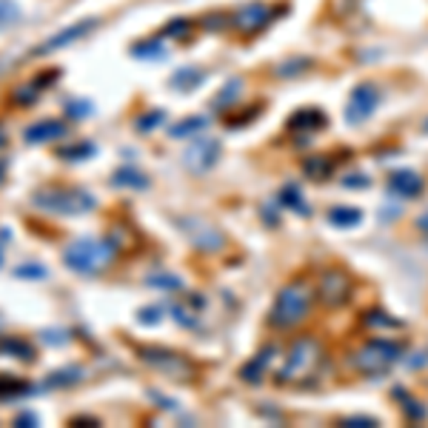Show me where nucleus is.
Instances as JSON below:
<instances>
[{"label":"nucleus","instance_id":"nucleus-13","mask_svg":"<svg viewBox=\"0 0 428 428\" xmlns=\"http://www.w3.org/2000/svg\"><path fill=\"white\" fill-rule=\"evenodd\" d=\"M66 132H69V126H66L63 120H55V117H49V120L32 123V126L23 132V140H26V143H32V146H38V143H52V140H60V137H66Z\"/></svg>","mask_w":428,"mask_h":428},{"label":"nucleus","instance_id":"nucleus-39","mask_svg":"<svg viewBox=\"0 0 428 428\" xmlns=\"http://www.w3.org/2000/svg\"><path fill=\"white\" fill-rule=\"evenodd\" d=\"M160 317H163V314H160L157 306H146V309L137 311V323H140V326H157Z\"/></svg>","mask_w":428,"mask_h":428},{"label":"nucleus","instance_id":"nucleus-49","mask_svg":"<svg viewBox=\"0 0 428 428\" xmlns=\"http://www.w3.org/2000/svg\"><path fill=\"white\" fill-rule=\"evenodd\" d=\"M0 266H4V243H0Z\"/></svg>","mask_w":428,"mask_h":428},{"label":"nucleus","instance_id":"nucleus-50","mask_svg":"<svg viewBox=\"0 0 428 428\" xmlns=\"http://www.w3.org/2000/svg\"><path fill=\"white\" fill-rule=\"evenodd\" d=\"M425 132H428V120H425Z\"/></svg>","mask_w":428,"mask_h":428},{"label":"nucleus","instance_id":"nucleus-48","mask_svg":"<svg viewBox=\"0 0 428 428\" xmlns=\"http://www.w3.org/2000/svg\"><path fill=\"white\" fill-rule=\"evenodd\" d=\"M4 171H6V166H4V160H0V183H4Z\"/></svg>","mask_w":428,"mask_h":428},{"label":"nucleus","instance_id":"nucleus-4","mask_svg":"<svg viewBox=\"0 0 428 428\" xmlns=\"http://www.w3.org/2000/svg\"><path fill=\"white\" fill-rule=\"evenodd\" d=\"M320 354H323V351H320V343H317L314 337H297L294 346H291V351H289V357H286V363H283L280 371L274 374V380H277L280 385H289V382L306 377V374L320 363Z\"/></svg>","mask_w":428,"mask_h":428},{"label":"nucleus","instance_id":"nucleus-44","mask_svg":"<svg viewBox=\"0 0 428 428\" xmlns=\"http://www.w3.org/2000/svg\"><path fill=\"white\" fill-rule=\"evenodd\" d=\"M303 69H309V60H300V63H286V66H280V75H297V72H303Z\"/></svg>","mask_w":428,"mask_h":428},{"label":"nucleus","instance_id":"nucleus-16","mask_svg":"<svg viewBox=\"0 0 428 428\" xmlns=\"http://www.w3.org/2000/svg\"><path fill=\"white\" fill-rule=\"evenodd\" d=\"M326 126V114L317 109H300L297 114L289 117V129L291 132H317Z\"/></svg>","mask_w":428,"mask_h":428},{"label":"nucleus","instance_id":"nucleus-19","mask_svg":"<svg viewBox=\"0 0 428 428\" xmlns=\"http://www.w3.org/2000/svg\"><path fill=\"white\" fill-rule=\"evenodd\" d=\"M208 126V117L205 114H191V117H183V120H177L171 129H168V137H191V134H197V132H203Z\"/></svg>","mask_w":428,"mask_h":428},{"label":"nucleus","instance_id":"nucleus-12","mask_svg":"<svg viewBox=\"0 0 428 428\" xmlns=\"http://www.w3.org/2000/svg\"><path fill=\"white\" fill-rule=\"evenodd\" d=\"M269 18H272V9L260 4V0H255V4H246L232 15V26L243 35H255L269 23Z\"/></svg>","mask_w":428,"mask_h":428},{"label":"nucleus","instance_id":"nucleus-2","mask_svg":"<svg viewBox=\"0 0 428 428\" xmlns=\"http://www.w3.org/2000/svg\"><path fill=\"white\" fill-rule=\"evenodd\" d=\"M117 257V243L114 240H97V237H80L63 249V266L75 274H100L109 269Z\"/></svg>","mask_w":428,"mask_h":428},{"label":"nucleus","instance_id":"nucleus-6","mask_svg":"<svg viewBox=\"0 0 428 428\" xmlns=\"http://www.w3.org/2000/svg\"><path fill=\"white\" fill-rule=\"evenodd\" d=\"M354 291V280L346 269H328L320 283H317V297L323 300V306L328 309H337V306H346L348 297Z\"/></svg>","mask_w":428,"mask_h":428},{"label":"nucleus","instance_id":"nucleus-24","mask_svg":"<svg viewBox=\"0 0 428 428\" xmlns=\"http://www.w3.org/2000/svg\"><path fill=\"white\" fill-rule=\"evenodd\" d=\"M146 286L151 289H160V291H180L183 289V280L177 274H168V272H154L146 277Z\"/></svg>","mask_w":428,"mask_h":428},{"label":"nucleus","instance_id":"nucleus-9","mask_svg":"<svg viewBox=\"0 0 428 428\" xmlns=\"http://www.w3.org/2000/svg\"><path fill=\"white\" fill-rule=\"evenodd\" d=\"M377 106H380V89H377L374 83H360V86L351 92V100H348V106H346V120H348L351 126L365 123V120L377 112Z\"/></svg>","mask_w":428,"mask_h":428},{"label":"nucleus","instance_id":"nucleus-36","mask_svg":"<svg viewBox=\"0 0 428 428\" xmlns=\"http://www.w3.org/2000/svg\"><path fill=\"white\" fill-rule=\"evenodd\" d=\"M240 92V80H232L226 89H220V95L214 97V109H223V106H229L232 103V97Z\"/></svg>","mask_w":428,"mask_h":428},{"label":"nucleus","instance_id":"nucleus-42","mask_svg":"<svg viewBox=\"0 0 428 428\" xmlns=\"http://www.w3.org/2000/svg\"><path fill=\"white\" fill-rule=\"evenodd\" d=\"M365 323H368V326H391V328L397 326V320H391V317H385V314H377V311H371V314L365 317Z\"/></svg>","mask_w":428,"mask_h":428},{"label":"nucleus","instance_id":"nucleus-8","mask_svg":"<svg viewBox=\"0 0 428 428\" xmlns=\"http://www.w3.org/2000/svg\"><path fill=\"white\" fill-rule=\"evenodd\" d=\"M140 357H143V363H149V365H154L157 371L171 374V377H177V380H188V377L194 374V365H191L183 354L168 351V348H151V346H143V348H140Z\"/></svg>","mask_w":428,"mask_h":428},{"label":"nucleus","instance_id":"nucleus-43","mask_svg":"<svg viewBox=\"0 0 428 428\" xmlns=\"http://www.w3.org/2000/svg\"><path fill=\"white\" fill-rule=\"evenodd\" d=\"M343 425H348V428H357V425H377V419L374 417H348V419H343Z\"/></svg>","mask_w":428,"mask_h":428},{"label":"nucleus","instance_id":"nucleus-29","mask_svg":"<svg viewBox=\"0 0 428 428\" xmlns=\"http://www.w3.org/2000/svg\"><path fill=\"white\" fill-rule=\"evenodd\" d=\"M166 120V112L163 109H151V112H146V114H140L137 120H134V126H137V132H151V129H157L160 123Z\"/></svg>","mask_w":428,"mask_h":428},{"label":"nucleus","instance_id":"nucleus-45","mask_svg":"<svg viewBox=\"0 0 428 428\" xmlns=\"http://www.w3.org/2000/svg\"><path fill=\"white\" fill-rule=\"evenodd\" d=\"M343 183H346V186H363V188H365V186H368V177H346Z\"/></svg>","mask_w":428,"mask_h":428},{"label":"nucleus","instance_id":"nucleus-17","mask_svg":"<svg viewBox=\"0 0 428 428\" xmlns=\"http://www.w3.org/2000/svg\"><path fill=\"white\" fill-rule=\"evenodd\" d=\"M0 354L23 360V363H32L35 360V346L29 340H21V337H4V340H0Z\"/></svg>","mask_w":428,"mask_h":428},{"label":"nucleus","instance_id":"nucleus-34","mask_svg":"<svg viewBox=\"0 0 428 428\" xmlns=\"http://www.w3.org/2000/svg\"><path fill=\"white\" fill-rule=\"evenodd\" d=\"M306 174H309V177H326V174H331V160H328V157L306 160Z\"/></svg>","mask_w":428,"mask_h":428},{"label":"nucleus","instance_id":"nucleus-15","mask_svg":"<svg viewBox=\"0 0 428 428\" xmlns=\"http://www.w3.org/2000/svg\"><path fill=\"white\" fill-rule=\"evenodd\" d=\"M274 354H277V348L274 346H269V348H263L257 357H252L246 365H243V371H240V377L246 380V382H252V385H257V382H263L266 380V371H269V365H272V360H274Z\"/></svg>","mask_w":428,"mask_h":428},{"label":"nucleus","instance_id":"nucleus-32","mask_svg":"<svg viewBox=\"0 0 428 428\" xmlns=\"http://www.w3.org/2000/svg\"><path fill=\"white\" fill-rule=\"evenodd\" d=\"M15 277H21V280H46L49 277V272L43 269V266H38V263H26V266H18L15 272H12Z\"/></svg>","mask_w":428,"mask_h":428},{"label":"nucleus","instance_id":"nucleus-5","mask_svg":"<svg viewBox=\"0 0 428 428\" xmlns=\"http://www.w3.org/2000/svg\"><path fill=\"white\" fill-rule=\"evenodd\" d=\"M402 348L394 343V340H368L357 357H354V365L368 374V377H377V374H385L397 360H400Z\"/></svg>","mask_w":428,"mask_h":428},{"label":"nucleus","instance_id":"nucleus-26","mask_svg":"<svg viewBox=\"0 0 428 428\" xmlns=\"http://www.w3.org/2000/svg\"><path fill=\"white\" fill-rule=\"evenodd\" d=\"M58 157H60V160H66V163L89 160V157H95V143H75V146H63V149L58 151Z\"/></svg>","mask_w":428,"mask_h":428},{"label":"nucleus","instance_id":"nucleus-1","mask_svg":"<svg viewBox=\"0 0 428 428\" xmlns=\"http://www.w3.org/2000/svg\"><path fill=\"white\" fill-rule=\"evenodd\" d=\"M32 205L43 214H55V218H80L97 208V197L80 186H41L32 194Z\"/></svg>","mask_w":428,"mask_h":428},{"label":"nucleus","instance_id":"nucleus-35","mask_svg":"<svg viewBox=\"0 0 428 428\" xmlns=\"http://www.w3.org/2000/svg\"><path fill=\"white\" fill-rule=\"evenodd\" d=\"M66 114L75 117V120H83V117L92 114V103L89 100H69L66 103Z\"/></svg>","mask_w":428,"mask_h":428},{"label":"nucleus","instance_id":"nucleus-23","mask_svg":"<svg viewBox=\"0 0 428 428\" xmlns=\"http://www.w3.org/2000/svg\"><path fill=\"white\" fill-rule=\"evenodd\" d=\"M132 55L137 60H154V58H166V46H163V38H149V41H140L132 46Z\"/></svg>","mask_w":428,"mask_h":428},{"label":"nucleus","instance_id":"nucleus-41","mask_svg":"<svg viewBox=\"0 0 428 428\" xmlns=\"http://www.w3.org/2000/svg\"><path fill=\"white\" fill-rule=\"evenodd\" d=\"M15 425L35 428V425H41V417H38V414H32V411H26V414H18V417H15Z\"/></svg>","mask_w":428,"mask_h":428},{"label":"nucleus","instance_id":"nucleus-7","mask_svg":"<svg viewBox=\"0 0 428 428\" xmlns=\"http://www.w3.org/2000/svg\"><path fill=\"white\" fill-rule=\"evenodd\" d=\"M220 160V140L214 137H200L194 140L183 154H180V163L191 171V174H205L211 171L214 166H218Z\"/></svg>","mask_w":428,"mask_h":428},{"label":"nucleus","instance_id":"nucleus-30","mask_svg":"<svg viewBox=\"0 0 428 428\" xmlns=\"http://www.w3.org/2000/svg\"><path fill=\"white\" fill-rule=\"evenodd\" d=\"M18 18H21V6L15 0H0V29L18 23Z\"/></svg>","mask_w":428,"mask_h":428},{"label":"nucleus","instance_id":"nucleus-37","mask_svg":"<svg viewBox=\"0 0 428 428\" xmlns=\"http://www.w3.org/2000/svg\"><path fill=\"white\" fill-rule=\"evenodd\" d=\"M188 29H191V23H188L186 18H180V21H168V23H166V29H163V38H171V35L186 38V35H188Z\"/></svg>","mask_w":428,"mask_h":428},{"label":"nucleus","instance_id":"nucleus-18","mask_svg":"<svg viewBox=\"0 0 428 428\" xmlns=\"http://www.w3.org/2000/svg\"><path fill=\"white\" fill-rule=\"evenodd\" d=\"M112 186H117V188H134V191H140V188H149V177H146L143 171H137V168H129V166H123V168H117V171L112 174Z\"/></svg>","mask_w":428,"mask_h":428},{"label":"nucleus","instance_id":"nucleus-33","mask_svg":"<svg viewBox=\"0 0 428 428\" xmlns=\"http://www.w3.org/2000/svg\"><path fill=\"white\" fill-rule=\"evenodd\" d=\"M197 314H200V311H191L188 306H174V309H171V317H174L180 326H186V328H197V326H200Z\"/></svg>","mask_w":428,"mask_h":428},{"label":"nucleus","instance_id":"nucleus-38","mask_svg":"<svg viewBox=\"0 0 428 428\" xmlns=\"http://www.w3.org/2000/svg\"><path fill=\"white\" fill-rule=\"evenodd\" d=\"M41 340H43L46 346H66V343H69V331L46 328V331H41Z\"/></svg>","mask_w":428,"mask_h":428},{"label":"nucleus","instance_id":"nucleus-25","mask_svg":"<svg viewBox=\"0 0 428 428\" xmlns=\"http://www.w3.org/2000/svg\"><path fill=\"white\" fill-rule=\"evenodd\" d=\"M203 77H205V75H203L200 69L186 66V69H177V72L171 75V86H174V89H194Z\"/></svg>","mask_w":428,"mask_h":428},{"label":"nucleus","instance_id":"nucleus-14","mask_svg":"<svg viewBox=\"0 0 428 428\" xmlns=\"http://www.w3.org/2000/svg\"><path fill=\"white\" fill-rule=\"evenodd\" d=\"M388 191L394 197H417L422 191V177L411 168H400L388 177Z\"/></svg>","mask_w":428,"mask_h":428},{"label":"nucleus","instance_id":"nucleus-21","mask_svg":"<svg viewBox=\"0 0 428 428\" xmlns=\"http://www.w3.org/2000/svg\"><path fill=\"white\" fill-rule=\"evenodd\" d=\"M83 380V368L80 365H66V368H58L46 377V388H60V385H77Z\"/></svg>","mask_w":428,"mask_h":428},{"label":"nucleus","instance_id":"nucleus-3","mask_svg":"<svg viewBox=\"0 0 428 428\" xmlns=\"http://www.w3.org/2000/svg\"><path fill=\"white\" fill-rule=\"evenodd\" d=\"M311 300H314V291L306 280H294L289 286L280 289L272 311H269V323L274 328H294L300 326L309 311H311Z\"/></svg>","mask_w":428,"mask_h":428},{"label":"nucleus","instance_id":"nucleus-40","mask_svg":"<svg viewBox=\"0 0 428 428\" xmlns=\"http://www.w3.org/2000/svg\"><path fill=\"white\" fill-rule=\"evenodd\" d=\"M58 77H60V72H58V69H49V72H43V75H38V77H35V86L43 92V89H49V86H52V80H58Z\"/></svg>","mask_w":428,"mask_h":428},{"label":"nucleus","instance_id":"nucleus-31","mask_svg":"<svg viewBox=\"0 0 428 428\" xmlns=\"http://www.w3.org/2000/svg\"><path fill=\"white\" fill-rule=\"evenodd\" d=\"M394 394H397V397L402 400L400 405H402V411H405V414H408L411 419H422V417H425V408H422V405H419V402H417V400H414L411 394H405L402 388H397Z\"/></svg>","mask_w":428,"mask_h":428},{"label":"nucleus","instance_id":"nucleus-10","mask_svg":"<svg viewBox=\"0 0 428 428\" xmlns=\"http://www.w3.org/2000/svg\"><path fill=\"white\" fill-rule=\"evenodd\" d=\"M92 29H97V18L77 21V23H72V26H66V29L55 32L52 38H46L41 46H35V55H52V52H58V49H63V46H72L75 41L86 38Z\"/></svg>","mask_w":428,"mask_h":428},{"label":"nucleus","instance_id":"nucleus-28","mask_svg":"<svg viewBox=\"0 0 428 428\" xmlns=\"http://www.w3.org/2000/svg\"><path fill=\"white\" fill-rule=\"evenodd\" d=\"M38 95H41V89L35 86V80H26V83H21V86L12 92V97H15L18 106H32V103L38 100Z\"/></svg>","mask_w":428,"mask_h":428},{"label":"nucleus","instance_id":"nucleus-47","mask_svg":"<svg viewBox=\"0 0 428 428\" xmlns=\"http://www.w3.org/2000/svg\"><path fill=\"white\" fill-rule=\"evenodd\" d=\"M419 226H422V229H428V214H422V218H419Z\"/></svg>","mask_w":428,"mask_h":428},{"label":"nucleus","instance_id":"nucleus-27","mask_svg":"<svg viewBox=\"0 0 428 428\" xmlns=\"http://www.w3.org/2000/svg\"><path fill=\"white\" fill-rule=\"evenodd\" d=\"M280 203H283V205H289L291 211H300V214H306V211H309V205L303 203V197H300V188H297V186H283V191H280Z\"/></svg>","mask_w":428,"mask_h":428},{"label":"nucleus","instance_id":"nucleus-11","mask_svg":"<svg viewBox=\"0 0 428 428\" xmlns=\"http://www.w3.org/2000/svg\"><path fill=\"white\" fill-rule=\"evenodd\" d=\"M180 226H183V232L188 235V240H191L197 249H203V252H218V249H223V235L214 229L211 223L197 220V218H186Z\"/></svg>","mask_w":428,"mask_h":428},{"label":"nucleus","instance_id":"nucleus-46","mask_svg":"<svg viewBox=\"0 0 428 428\" xmlns=\"http://www.w3.org/2000/svg\"><path fill=\"white\" fill-rule=\"evenodd\" d=\"M80 422H86V425H97V419H95V417H72V425H80Z\"/></svg>","mask_w":428,"mask_h":428},{"label":"nucleus","instance_id":"nucleus-20","mask_svg":"<svg viewBox=\"0 0 428 428\" xmlns=\"http://www.w3.org/2000/svg\"><path fill=\"white\" fill-rule=\"evenodd\" d=\"M32 391V385L23 377H9L0 374V400H15V397H26Z\"/></svg>","mask_w":428,"mask_h":428},{"label":"nucleus","instance_id":"nucleus-22","mask_svg":"<svg viewBox=\"0 0 428 428\" xmlns=\"http://www.w3.org/2000/svg\"><path fill=\"white\" fill-rule=\"evenodd\" d=\"M328 220L340 229H348V226H357L363 220V211L354 208V205H337V208L328 211Z\"/></svg>","mask_w":428,"mask_h":428}]
</instances>
